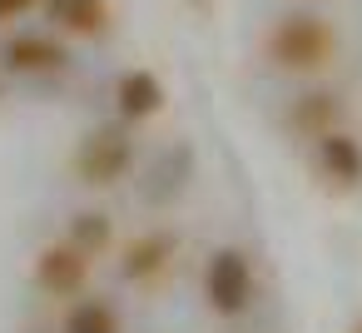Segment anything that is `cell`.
Wrapping results in <instances>:
<instances>
[{
    "label": "cell",
    "mask_w": 362,
    "mask_h": 333,
    "mask_svg": "<svg viewBox=\"0 0 362 333\" xmlns=\"http://www.w3.org/2000/svg\"><path fill=\"white\" fill-rule=\"evenodd\" d=\"M263 60L278 75H322L337 60V30H332V21H322L313 11L278 16L263 30Z\"/></svg>",
    "instance_id": "1"
},
{
    "label": "cell",
    "mask_w": 362,
    "mask_h": 333,
    "mask_svg": "<svg viewBox=\"0 0 362 333\" xmlns=\"http://www.w3.org/2000/svg\"><path fill=\"white\" fill-rule=\"evenodd\" d=\"M258 303V264L238 244H218L204 259V308L214 318H243Z\"/></svg>",
    "instance_id": "2"
},
{
    "label": "cell",
    "mask_w": 362,
    "mask_h": 333,
    "mask_svg": "<svg viewBox=\"0 0 362 333\" xmlns=\"http://www.w3.org/2000/svg\"><path fill=\"white\" fill-rule=\"evenodd\" d=\"M134 159H139V145L129 135V125H100L80 140V149L70 154V169L85 189H115L119 179L134 174Z\"/></svg>",
    "instance_id": "3"
},
{
    "label": "cell",
    "mask_w": 362,
    "mask_h": 333,
    "mask_svg": "<svg viewBox=\"0 0 362 333\" xmlns=\"http://www.w3.org/2000/svg\"><path fill=\"white\" fill-rule=\"evenodd\" d=\"M90 278H95V259L80 254L70 239H50L30 264V283L55 303H70V298L90 293Z\"/></svg>",
    "instance_id": "4"
},
{
    "label": "cell",
    "mask_w": 362,
    "mask_h": 333,
    "mask_svg": "<svg viewBox=\"0 0 362 333\" xmlns=\"http://www.w3.org/2000/svg\"><path fill=\"white\" fill-rule=\"evenodd\" d=\"M0 70L16 80H55L70 70V50L55 30H16L0 45Z\"/></svg>",
    "instance_id": "5"
},
{
    "label": "cell",
    "mask_w": 362,
    "mask_h": 333,
    "mask_svg": "<svg viewBox=\"0 0 362 333\" xmlns=\"http://www.w3.org/2000/svg\"><path fill=\"white\" fill-rule=\"evenodd\" d=\"M174 259H179V234L174 229H144V234H134V239L119 244L115 269H119V278L129 288H154L174 269Z\"/></svg>",
    "instance_id": "6"
},
{
    "label": "cell",
    "mask_w": 362,
    "mask_h": 333,
    "mask_svg": "<svg viewBox=\"0 0 362 333\" xmlns=\"http://www.w3.org/2000/svg\"><path fill=\"white\" fill-rule=\"evenodd\" d=\"M164 105H169V90H164V80L154 70L134 65V70H124L115 80V120L119 125H129V130L134 125H149V120L164 115Z\"/></svg>",
    "instance_id": "7"
},
{
    "label": "cell",
    "mask_w": 362,
    "mask_h": 333,
    "mask_svg": "<svg viewBox=\"0 0 362 333\" xmlns=\"http://www.w3.org/2000/svg\"><path fill=\"white\" fill-rule=\"evenodd\" d=\"M313 169L332 184V189H357L362 184V140L352 130H327L313 140Z\"/></svg>",
    "instance_id": "8"
},
{
    "label": "cell",
    "mask_w": 362,
    "mask_h": 333,
    "mask_svg": "<svg viewBox=\"0 0 362 333\" xmlns=\"http://www.w3.org/2000/svg\"><path fill=\"white\" fill-rule=\"evenodd\" d=\"M40 11L50 21L55 35H70V40H100L110 35V0H40Z\"/></svg>",
    "instance_id": "9"
},
{
    "label": "cell",
    "mask_w": 362,
    "mask_h": 333,
    "mask_svg": "<svg viewBox=\"0 0 362 333\" xmlns=\"http://www.w3.org/2000/svg\"><path fill=\"white\" fill-rule=\"evenodd\" d=\"M337 125H342V95L337 90H308L288 105V130L298 140H317Z\"/></svg>",
    "instance_id": "10"
},
{
    "label": "cell",
    "mask_w": 362,
    "mask_h": 333,
    "mask_svg": "<svg viewBox=\"0 0 362 333\" xmlns=\"http://www.w3.org/2000/svg\"><path fill=\"white\" fill-rule=\"evenodd\" d=\"M60 333H124V313L100 293H80V298L65 303Z\"/></svg>",
    "instance_id": "11"
},
{
    "label": "cell",
    "mask_w": 362,
    "mask_h": 333,
    "mask_svg": "<svg viewBox=\"0 0 362 333\" xmlns=\"http://www.w3.org/2000/svg\"><path fill=\"white\" fill-rule=\"evenodd\" d=\"M60 239H70L80 254H90L95 264L115 249V224H110V214L105 209H85V214H75L70 224H65V234Z\"/></svg>",
    "instance_id": "12"
},
{
    "label": "cell",
    "mask_w": 362,
    "mask_h": 333,
    "mask_svg": "<svg viewBox=\"0 0 362 333\" xmlns=\"http://www.w3.org/2000/svg\"><path fill=\"white\" fill-rule=\"evenodd\" d=\"M35 11H40V0H0V30L25 21V16H35Z\"/></svg>",
    "instance_id": "13"
},
{
    "label": "cell",
    "mask_w": 362,
    "mask_h": 333,
    "mask_svg": "<svg viewBox=\"0 0 362 333\" xmlns=\"http://www.w3.org/2000/svg\"><path fill=\"white\" fill-rule=\"evenodd\" d=\"M352 333H362V323H357V328H352Z\"/></svg>",
    "instance_id": "14"
}]
</instances>
